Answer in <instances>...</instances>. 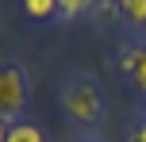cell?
<instances>
[{"label": "cell", "instance_id": "cell-5", "mask_svg": "<svg viewBox=\"0 0 146 142\" xmlns=\"http://www.w3.org/2000/svg\"><path fill=\"white\" fill-rule=\"evenodd\" d=\"M8 142H46V131L38 127V123L19 119V123H12V131H8Z\"/></svg>", "mask_w": 146, "mask_h": 142}, {"label": "cell", "instance_id": "cell-8", "mask_svg": "<svg viewBox=\"0 0 146 142\" xmlns=\"http://www.w3.org/2000/svg\"><path fill=\"white\" fill-rule=\"evenodd\" d=\"M127 142H146V119H142V123H135V127L127 131Z\"/></svg>", "mask_w": 146, "mask_h": 142}, {"label": "cell", "instance_id": "cell-9", "mask_svg": "<svg viewBox=\"0 0 146 142\" xmlns=\"http://www.w3.org/2000/svg\"><path fill=\"white\" fill-rule=\"evenodd\" d=\"M8 131H12V123H8V119H0V142H8Z\"/></svg>", "mask_w": 146, "mask_h": 142}, {"label": "cell", "instance_id": "cell-1", "mask_svg": "<svg viewBox=\"0 0 146 142\" xmlns=\"http://www.w3.org/2000/svg\"><path fill=\"white\" fill-rule=\"evenodd\" d=\"M58 108L81 127H100L108 115V89L96 73L77 69L58 81Z\"/></svg>", "mask_w": 146, "mask_h": 142}, {"label": "cell", "instance_id": "cell-7", "mask_svg": "<svg viewBox=\"0 0 146 142\" xmlns=\"http://www.w3.org/2000/svg\"><path fill=\"white\" fill-rule=\"evenodd\" d=\"M92 4H96V0H58V15L73 23V19H81V15H85Z\"/></svg>", "mask_w": 146, "mask_h": 142}, {"label": "cell", "instance_id": "cell-10", "mask_svg": "<svg viewBox=\"0 0 146 142\" xmlns=\"http://www.w3.org/2000/svg\"><path fill=\"white\" fill-rule=\"evenodd\" d=\"M81 142H100V138H92V135H88V138H81Z\"/></svg>", "mask_w": 146, "mask_h": 142}, {"label": "cell", "instance_id": "cell-3", "mask_svg": "<svg viewBox=\"0 0 146 142\" xmlns=\"http://www.w3.org/2000/svg\"><path fill=\"white\" fill-rule=\"evenodd\" d=\"M119 69H123V77H127L139 92H146V38L131 42L123 54H119Z\"/></svg>", "mask_w": 146, "mask_h": 142}, {"label": "cell", "instance_id": "cell-2", "mask_svg": "<svg viewBox=\"0 0 146 142\" xmlns=\"http://www.w3.org/2000/svg\"><path fill=\"white\" fill-rule=\"evenodd\" d=\"M31 85H27V69L23 65H0V119L19 123L23 108H27Z\"/></svg>", "mask_w": 146, "mask_h": 142}, {"label": "cell", "instance_id": "cell-4", "mask_svg": "<svg viewBox=\"0 0 146 142\" xmlns=\"http://www.w3.org/2000/svg\"><path fill=\"white\" fill-rule=\"evenodd\" d=\"M23 15L35 23H50L58 15V0H23Z\"/></svg>", "mask_w": 146, "mask_h": 142}, {"label": "cell", "instance_id": "cell-6", "mask_svg": "<svg viewBox=\"0 0 146 142\" xmlns=\"http://www.w3.org/2000/svg\"><path fill=\"white\" fill-rule=\"evenodd\" d=\"M119 15L131 27H146V0H119Z\"/></svg>", "mask_w": 146, "mask_h": 142}]
</instances>
